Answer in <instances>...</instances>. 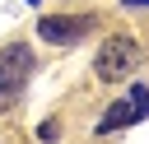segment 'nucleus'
I'll use <instances>...</instances> for the list:
<instances>
[{"mask_svg": "<svg viewBox=\"0 0 149 144\" xmlns=\"http://www.w3.org/2000/svg\"><path fill=\"white\" fill-rule=\"evenodd\" d=\"M135 60H140V46H135V37L116 33V37H107V42L98 46V56H93V74L112 84V79H126V74L135 70Z\"/></svg>", "mask_w": 149, "mask_h": 144, "instance_id": "f257e3e1", "label": "nucleus"}, {"mask_svg": "<svg viewBox=\"0 0 149 144\" xmlns=\"http://www.w3.org/2000/svg\"><path fill=\"white\" fill-rule=\"evenodd\" d=\"M140 121V111H135V102L126 98V102H112L107 107V116L98 121V135H107V130H121V125H135Z\"/></svg>", "mask_w": 149, "mask_h": 144, "instance_id": "20e7f679", "label": "nucleus"}, {"mask_svg": "<svg viewBox=\"0 0 149 144\" xmlns=\"http://www.w3.org/2000/svg\"><path fill=\"white\" fill-rule=\"evenodd\" d=\"M0 102H5V93H0Z\"/></svg>", "mask_w": 149, "mask_h": 144, "instance_id": "0eeeda50", "label": "nucleus"}, {"mask_svg": "<svg viewBox=\"0 0 149 144\" xmlns=\"http://www.w3.org/2000/svg\"><path fill=\"white\" fill-rule=\"evenodd\" d=\"M126 5H130V9H144V5H149V0H126Z\"/></svg>", "mask_w": 149, "mask_h": 144, "instance_id": "423d86ee", "label": "nucleus"}, {"mask_svg": "<svg viewBox=\"0 0 149 144\" xmlns=\"http://www.w3.org/2000/svg\"><path fill=\"white\" fill-rule=\"evenodd\" d=\"M130 102H135V111H140V121H144V116H149V88L135 84V88H130Z\"/></svg>", "mask_w": 149, "mask_h": 144, "instance_id": "39448f33", "label": "nucleus"}, {"mask_svg": "<svg viewBox=\"0 0 149 144\" xmlns=\"http://www.w3.org/2000/svg\"><path fill=\"white\" fill-rule=\"evenodd\" d=\"M33 70H37V65H33V46H28V42H9V46L0 51V93H19Z\"/></svg>", "mask_w": 149, "mask_h": 144, "instance_id": "f03ea898", "label": "nucleus"}, {"mask_svg": "<svg viewBox=\"0 0 149 144\" xmlns=\"http://www.w3.org/2000/svg\"><path fill=\"white\" fill-rule=\"evenodd\" d=\"M88 28H93L88 14H79V19H74V14H47V19H37V37L61 42V46H65V42H79Z\"/></svg>", "mask_w": 149, "mask_h": 144, "instance_id": "7ed1b4c3", "label": "nucleus"}]
</instances>
